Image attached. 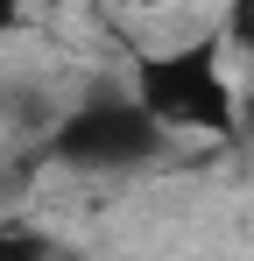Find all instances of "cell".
Returning a JSON list of instances; mask_svg holds the SVG:
<instances>
[{
	"instance_id": "4",
	"label": "cell",
	"mask_w": 254,
	"mask_h": 261,
	"mask_svg": "<svg viewBox=\"0 0 254 261\" xmlns=\"http://www.w3.org/2000/svg\"><path fill=\"white\" fill-rule=\"evenodd\" d=\"M29 29V0H0V36H21Z\"/></svg>"
},
{
	"instance_id": "5",
	"label": "cell",
	"mask_w": 254,
	"mask_h": 261,
	"mask_svg": "<svg viewBox=\"0 0 254 261\" xmlns=\"http://www.w3.org/2000/svg\"><path fill=\"white\" fill-rule=\"evenodd\" d=\"M240 134H254V92L240 99Z\"/></svg>"
},
{
	"instance_id": "1",
	"label": "cell",
	"mask_w": 254,
	"mask_h": 261,
	"mask_svg": "<svg viewBox=\"0 0 254 261\" xmlns=\"http://www.w3.org/2000/svg\"><path fill=\"white\" fill-rule=\"evenodd\" d=\"M127 92H134L176 141H184V134H191V141H226V134H240V92L226 78V43H219V36L141 49Z\"/></svg>"
},
{
	"instance_id": "3",
	"label": "cell",
	"mask_w": 254,
	"mask_h": 261,
	"mask_svg": "<svg viewBox=\"0 0 254 261\" xmlns=\"http://www.w3.org/2000/svg\"><path fill=\"white\" fill-rule=\"evenodd\" d=\"M219 43L254 57V0H226V14H219Z\"/></svg>"
},
{
	"instance_id": "6",
	"label": "cell",
	"mask_w": 254,
	"mask_h": 261,
	"mask_svg": "<svg viewBox=\"0 0 254 261\" xmlns=\"http://www.w3.org/2000/svg\"><path fill=\"white\" fill-rule=\"evenodd\" d=\"M127 7H141V14H156V7H169V0H127Z\"/></svg>"
},
{
	"instance_id": "2",
	"label": "cell",
	"mask_w": 254,
	"mask_h": 261,
	"mask_svg": "<svg viewBox=\"0 0 254 261\" xmlns=\"http://www.w3.org/2000/svg\"><path fill=\"white\" fill-rule=\"evenodd\" d=\"M176 134L134 99V92H92L78 106H64L42 127V155L71 176H134L148 163H163Z\"/></svg>"
}]
</instances>
